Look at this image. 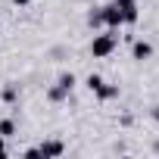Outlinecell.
I'll use <instances>...</instances> for the list:
<instances>
[{"label": "cell", "mask_w": 159, "mask_h": 159, "mask_svg": "<svg viewBox=\"0 0 159 159\" xmlns=\"http://www.w3.org/2000/svg\"><path fill=\"white\" fill-rule=\"evenodd\" d=\"M3 156H7V137L0 134V159H3Z\"/></svg>", "instance_id": "obj_14"}, {"label": "cell", "mask_w": 159, "mask_h": 159, "mask_svg": "<svg viewBox=\"0 0 159 159\" xmlns=\"http://www.w3.org/2000/svg\"><path fill=\"white\" fill-rule=\"evenodd\" d=\"M88 25H91V28H103V10H100V7L88 13Z\"/></svg>", "instance_id": "obj_7"}, {"label": "cell", "mask_w": 159, "mask_h": 159, "mask_svg": "<svg viewBox=\"0 0 159 159\" xmlns=\"http://www.w3.org/2000/svg\"><path fill=\"white\" fill-rule=\"evenodd\" d=\"M84 84H88L91 91H97V88L103 84V78H100V75H88V81H84Z\"/></svg>", "instance_id": "obj_11"}, {"label": "cell", "mask_w": 159, "mask_h": 159, "mask_svg": "<svg viewBox=\"0 0 159 159\" xmlns=\"http://www.w3.org/2000/svg\"><path fill=\"white\" fill-rule=\"evenodd\" d=\"M47 97H50L53 103H59V100H66V97H69V91H62V88L56 84V88H50V94H47Z\"/></svg>", "instance_id": "obj_10"}, {"label": "cell", "mask_w": 159, "mask_h": 159, "mask_svg": "<svg viewBox=\"0 0 159 159\" xmlns=\"http://www.w3.org/2000/svg\"><path fill=\"white\" fill-rule=\"evenodd\" d=\"M131 56H134L137 62L150 59V56H153V44H150V41H134V44H131Z\"/></svg>", "instance_id": "obj_4"}, {"label": "cell", "mask_w": 159, "mask_h": 159, "mask_svg": "<svg viewBox=\"0 0 159 159\" xmlns=\"http://www.w3.org/2000/svg\"><path fill=\"white\" fill-rule=\"evenodd\" d=\"M122 16H125V25H134L137 22V0H116Z\"/></svg>", "instance_id": "obj_3"}, {"label": "cell", "mask_w": 159, "mask_h": 159, "mask_svg": "<svg viewBox=\"0 0 159 159\" xmlns=\"http://www.w3.org/2000/svg\"><path fill=\"white\" fill-rule=\"evenodd\" d=\"M153 119H156V122H159V103H156V106H153Z\"/></svg>", "instance_id": "obj_16"}, {"label": "cell", "mask_w": 159, "mask_h": 159, "mask_svg": "<svg viewBox=\"0 0 159 159\" xmlns=\"http://www.w3.org/2000/svg\"><path fill=\"white\" fill-rule=\"evenodd\" d=\"M0 134H3V137H13V134H16V122H13V119H0Z\"/></svg>", "instance_id": "obj_9"}, {"label": "cell", "mask_w": 159, "mask_h": 159, "mask_svg": "<svg viewBox=\"0 0 159 159\" xmlns=\"http://www.w3.org/2000/svg\"><path fill=\"white\" fill-rule=\"evenodd\" d=\"M116 47H119V31H116V28H106L103 34H94V41H91V56H94V59H106V56L116 53Z\"/></svg>", "instance_id": "obj_1"}, {"label": "cell", "mask_w": 159, "mask_h": 159, "mask_svg": "<svg viewBox=\"0 0 159 159\" xmlns=\"http://www.w3.org/2000/svg\"><path fill=\"white\" fill-rule=\"evenodd\" d=\"M13 3H16V7H28V3H31V0H13Z\"/></svg>", "instance_id": "obj_15"}, {"label": "cell", "mask_w": 159, "mask_h": 159, "mask_svg": "<svg viewBox=\"0 0 159 159\" xmlns=\"http://www.w3.org/2000/svg\"><path fill=\"white\" fill-rule=\"evenodd\" d=\"M38 150H41V156H44V159H56V156H62V153H66V147H62L59 140H44Z\"/></svg>", "instance_id": "obj_5"}, {"label": "cell", "mask_w": 159, "mask_h": 159, "mask_svg": "<svg viewBox=\"0 0 159 159\" xmlns=\"http://www.w3.org/2000/svg\"><path fill=\"white\" fill-rule=\"evenodd\" d=\"M103 10V28H122L125 25V16H122V10H119V3L112 0V3H106V7H100Z\"/></svg>", "instance_id": "obj_2"}, {"label": "cell", "mask_w": 159, "mask_h": 159, "mask_svg": "<svg viewBox=\"0 0 159 159\" xmlns=\"http://www.w3.org/2000/svg\"><path fill=\"white\" fill-rule=\"evenodd\" d=\"M56 84H59L62 91H69V94H72V88H75V75H72V72H62V75H59V81H56Z\"/></svg>", "instance_id": "obj_8"}, {"label": "cell", "mask_w": 159, "mask_h": 159, "mask_svg": "<svg viewBox=\"0 0 159 159\" xmlns=\"http://www.w3.org/2000/svg\"><path fill=\"white\" fill-rule=\"evenodd\" d=\"M3 100L13 103V100H16V88H7V91H3Z\"/></svg>", "instance_id": "obj_13"}, {"label": "cell", "mask_w": 159, "mask_h": 159, "mask_svg": "<svg viewBox=\"0 0 159 159\" xmlns=\"http://www.w3.org/2000/svg\"><path fill=\"white\" fill-rule=\"evenodd\" d=\"M22 156H25V159H38V156H41V150H38V147H28Z\"/></svg>", "instance_id": "obj_12"}, {"label": "cell", "mask_w": 159, "mask_h": 159, "mask_svg": "<svg viewBox=\"0 0 159 159\" xmlns=\"http://www.w3.org/2000/svg\"><path fill=\"white\" fill-rule=\"evenodd\" d=\"M94 94H97V100H116V97H119V84H106V81H103Z\"/></svg>", "instance_id": "obj_6"}]
</instances>
